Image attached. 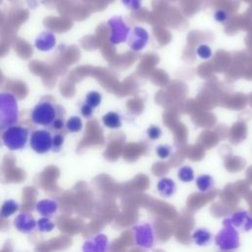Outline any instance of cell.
<instances>
[{
    "instance_id": "obj_1",
    "label": "cell",
    "mask_w": 252,
    "mask_h": 252,
    "mask_svg": "<svg viewBox=\"0 0 252 252\" xmlns=\"http://www.w3.org/2000/svg\"><path fill=\"white\" fill-rule=\"evenodd\" d=\"M19 119V106L15 94L0 92V130L8 129Z\"/></svg>"
},
{
    "instance_id": "obj_2",
    "label": "cell",
    "mask_w": 252,
    "mask_h": 252,
    "mask_svg": "<svg viewBox=\"0 0 252 252\" xmlns=\"http://www.w3.org/2000/svg\"><path fill=\"white\" fill-rule=\"evenodd\" d=\"M215 244L221 251H234L239 247V231L232 225L222 222V227L215 236Z\"/></svg>"
},
{
    "instance_id": "obj_3",
    "label": "cell",
    "mask_w": 252,
    "mask_h": 252,
    "mask_svg": "<svg viewBox=\"0 0 252 252\" xmlns=\"http://www.w3.org/2000/svg\"><path fill=\"white\" fill-rule=\"evenodd\" d=\"M134 244L143 249H152L156 245L157 235L153 225L149 222H140L133 226Z\"/></svg>"
},
{
    "instance_id": "obj_4",
    "label": "cell",
    "mask_w": 252,
    "mask_h": 252,
    "mask_svg": "<svg viewBox=\"0 0 252 252\" xmlns=\"http://www.w3.org/2000/svg\"><path fill=\"white\" fill-rule=\"evenodd\" d=\"M57 119L56 106L49 101L37 103L32 111V120L40 126H53Z\"/></svg>"
},
{
    "instance_id": "obj_5",
    "label": "cell",
    "mask_w": 252,
    "mask_h": 252,
    "mask_svg": "<svg viewBox=\"0 0 252 252\" xmlns=\"http://www.w3.org/2000/svg\"><path fill=\"white\" fill-rule=\"evenodd\" d=\"M28 135L29 131L27 128L22 127V126H12L8 129L3 134V143L4 145L12 150H21L23 149L28 141Z\"/></svg>"
},
{
    "instance_id": "obj_6",
    "label": "cell",
    "mask_w": 252,
    "mask_h": 252,
    "mask_svg": "<svg viewBox=\"0 0 252 252\" xmlns=\"http://www.w3.org/2000/svg\"><path fill=\"white\" fill-rule=\"evenodd\" d=\"M107 24L110 29L109 42L111 44H119L127 40L130 32V28L125 24L121 17H112L111 19H109Z\"/></svg>"
},
{
    "instance_id": "obj_7",
    "label": "cell",
    "mask_w": 252,
    "mask_h": 252,
    "mask_svg": "<svg viewBox=\"0 0 252 252\" xmlns=\"http://www.w3.org/2000/svg\"><path fill=\"white\" fill-rule=\"evenodd\" d=\"M222 222L232 225L238 231L247 232L252 230V215L245 210H238L232 213L224 218Z\"/></svg>"
},
{
    "instance_id": "obj_8",
    "label": "cell",
    "mask_w": 252,
    "mask_h": 252,
    "mask_svg": "<svg viewBox=\"0 0 252 252\" xmlns=\"http://www.w3.org/2000/svg\"><path fill=\"white\" fill-rule=\"evenodd\" d=\"M31 147L38 154H44L53 148V137L46 130H36L31 135Z\"/></svg>"
},
{
    "instance_id": "obj_9",
    "label": "cell",
    "mask_w": 252,
    "mask_h": 252,
    "mask_svg": "<svg viewBox=\"0 0 252 252\" xmlns=\"http://www.w3.org/2000/svg\"><path fill=\"white\" fill-rule=\"evenodd\" d=\"M149 32L142 27H135L128 35V46L133 51L143 50L149 42Z\"/></svg>"
},
{
    "instance_id": "obj_10",
    "label": "cell",
    "mask_w": 252,
    "mask_h": 252,
    "mask_svg": "<svg viewBox=\"0 0 252 252\" xmlns=\"http://www.w3.org/2000/svg\"><path fill=\"white\" fill-rule=\"evenodd\" d=\"M108 239L104 234H97L87 241L84 246L85 252H108Z\"/></svg>"
},
{
    "instance_id": "obj_11",
    "label": "cell",
    "mask_w": 252,
    "mask_h": 252,
    "mask_svg": "<svg viewBox=\"0 0 252 252\" xmlns=\"http://www.w3.org/2000/svg\"><path fill=\"white\" fill-rule=\"evenodd\" d=\"M176 184L169 177H161L157 182V190L159 196L163 198L172 197L176 192Z\"/></svg>"
},
{
    "instance_id": "obj_12",
    "label": "cell",
    "mask_w": 252,
    "mask_h": 252,
    "mask_svg": "<svg viewBox=\"0 0 252 252\" xmlns=\"http://www.w3.org/2000/svg\"><path fill=\"white\" fill-rule=\"evenodd\" d=\"M191 238L197 246L205 247V246H208L212 242L213 234L206 227H198L193 231Z\"/></svg>"
},
{
    "instance_id": "obj_13",
    "label": "cell",
    "mask_w": 252,
    "mask_h": 252,
    "mask_svg": "<svg viewBox=\"0 0 252 252\" xmlns=\"http://www.w3.org/2000/svg\"><path fill=\"white\" fill-rule=\"evenodd\" d=\"M56 38L52 32H44L40 33L35 39V46L41 51H48L54 47Z\"/></svg>"
},
{
    "instance_id": "obj_14",
    "label": "cell",
    "mask_w": 252,
    "mask_h": 252,
    "mask_svg": "<svg viewBox=\"0 0 252 252\" xmlns=\"http://www.w3.org/2000/svg\"><path fill=\"white\" fill-rule=\"evenodd\" d=\"M197 189L202 193L210 192L215 185V180L210 174H200L195 179Z\"/></svg>"
},
{
    "instance_id": "obj_15",
    "label": "cell",
    "mask_w": 252,
    "mask_h": 252,
    "mask_svg": "<svg viewBox=\"0 0 252 252\" xmlns=\"http://www.w3.org/2000/svg\"><path fill=\"white\" fill-rule=\"evenodd\" d=\"M102 123L109 129H118L122 125L120 115L117 112L109 111L102 116Z\"/></svg>"
},
{
    "instance_id": "obj_16",
    "label": "cell",
    "mask_w": 252,
    "mask_h": 252,
    "mask_svg": "<svg viewBox=\"0 0 252 252\" xmlns=\"http://www.w3.org/2000/svg\"><path fill=\"white\" fill-rule=\"evenodd\" d=\"M177 177L181 182L190 183L194 180V169L190 165H182L177 170Z\"/></svg>"
},
{
    "instance_id": "obj_17",
    "label": "cell",
    "mask_w": 252,
    "mask_h": 252,
    "mask_svg": "<svg viewBox=\"0 0 252 252\" xmlns=\"http://www.w3.org/2000/svg\"><path fill=\"white\" fill-rule=\"evenodd\" d=\"M101 102V94L98 92L95 91H91L87 94L86 95V104L91 106L92 108L97 107Z\"/></svg>"
},
{
    "instance_id": "obj_18",
    "label": "cell",
    "mask_w": 252,
    "mask_h": 252,
    "mask_svg": "<svg viewBox=\"0 0 252 252\" xmlns=\"http://www.w3.org/2000/svg\"><path fill=\"white\" fill-rule=\"evenodd\" d=\"M66 128L68 129V131H70L72 133L79 132L83 128V122L80 117L72 116L71 118L68 119V121L66 123Z\"/></svg>"
},
{
    "instance_id": "obj_19",
    "label": "cell",
    "mask_w": 252,
    "mask_h": 252,
    "mask_svg": "<svg viewBox=\"0 0 252 252\" xmlns=\"http://www.w3.org/2000/svg\"><path fill=\"white\" fill-rule=\"evenodd\" d=\"M156 154L160 159H166L168 158L172 154V148L169 145L163 144L159 145L156 148Z\"/></svg>"
},
{
    "instance_id": "obj_20",
    "label": "cell",
    "mask_w": 252,
    "mask_h": 252,
    "mask_svg": "<svg viewBox=\"0 0 252 252\" xmlns=\"http://www.w3.org/2000/svg\"><path fill=\"white\" fill-rule=\"evenodd\" d=\"M196 53L203 60L210 59L212 57V55H213V51H212L211 47L209 45H207V44L199 45L198 48L196 49Z\"/></svg>"
},
{
    "instance_id": "obj_21",
    "label": "cell",
    "mask_w": 252,
    "mask_h": 252,
    "mask_svg": "<svg viewBox=\"0 0 252 252\" xmlns=\"http://www.w3.org/2000/svg\"><path fill=\"white\" fill-rule=\"evenodd\" d=\"M147 135L151 140H158L161 135V130L156 125H152L147 130Z\"/></svg>"
},
{
    "instance_id": "obj_22",
    "label": "cell",
    "mask_w": 252,
    "mask_h": 252,
    "mask_svg": "<svg viewBox=\"0 0 252 252\" xmlns=\"http://www.w3.org/2000/svg\"><path fill=\"white\" fill-rule=\"evenodd\" d=\"M121 2L126 8L133 11L139 10L142 6V0H121Z\"/></svg>"
},
{
    "instance_id": "obj_23",
    "label": "cell",
    "mask_w": 252,
    "mask_h": 252,
    "mask_svg": "<svg viewBox=\"0 0 252 252\" xmlns=\"http://www.w3.org/2000/svg\"><path fill=\"white\" fill-rule=\"evenodd\" d=\"M214 18L219 23H224L228 19V14L223 9H218V10H216V12L214 14Z\"/></svg>"
},
{
    "instance_id": "obj_24",
    "label": "cell",
    "mask_w": 252,
    "mask_h": 252,
    "mask_svg": "<svg viewBox=\"0 0 252 252\" xmlns=\"http://www.w3.org/2000/svg\"><path fill=\"white\" fill-rule=\"evenodd\" d=\"M93 112H94V108H92L91 106H89L88 104L84 103L82 106H81V113L84 117H91L93 115Z\"/></svg>"
}]
</instances>
